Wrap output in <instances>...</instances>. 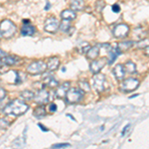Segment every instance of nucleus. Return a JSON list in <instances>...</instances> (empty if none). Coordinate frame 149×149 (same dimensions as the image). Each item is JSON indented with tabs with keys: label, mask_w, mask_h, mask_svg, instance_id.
I'll return each mask as SVG.
<instances>
[{
	"label": "nucleus",
	"mask_w": 149,
	"mask_h": 149,
	"mask_svg": "<svg viewBox=\"0 0 149 149\" xmlns=\"http://www.w3.org/2000/svg\"><path fill=\"white\" fill-rule=\"evenodd\" d=\"M29 107L21 100H13L8 102L3 109V113L6 115H13V116H19L25 113L28 110Z\"/></svg>",
	"instance_id": "obj_1"
},
{
	"label": "nucleus",
	"mask_w": 149,
	"mask_h": 149,
	"mask_svg": "<svg viewBox=\"0 0 149 149\" xmlns=\"http://www.w3.org/2000/svg\"><path fill=\"white\" fill-rule=\"evenodd\" d=\"M16 32V26L12 21L5 19L1 22L0 25V33H1V37L4 38H10L12 37Z\"/></svg>",
	"instance_id": "obj_2"
},
{
	"label": "nucleus",
	"mask_w": 149,
	"mask_h": 149,
	"mask_svg": "<svg viewBox=\"0 0 149 149\" xmlns=\"http://www.w3.org/2000/svg\"><path fill=\"white\" fill-rule=\"evenodd\" d=\"M84 91L81 88H72L69 90V92L66 95V100L69 103H77L80 100H81V98L84 97Z\"/></svg>",
	"instance_id": "obj_3"
},
{
	"label": "nucleus",
	"mask_w": 149,
	"mask_h": 149,
	"mask_svg": "<svg viewBox=\"0 0 149 149\" xmlns=\"http://www.w3.org/2000/svg\"><path fill=\"white\" fill-rule=\"evenodd\" d=\"M47 69L48 66L44 61H36L27 67V73L30 74H40L45 73Z\"/></svg>",
	"instance_id": "obj_4"
},
{
	"label": "nucleus",
	"mask_w": 149,
	"mask_h": 149,
	"mask_svg": "<svg viewBox=\"0 0 149 149\" xmlns=\"http://www.w3.org/2000/svg\"><path fill=\"white\" fill-rule=\"evenodd\" d=\"M139 81L134 78H128L123 80V81L119 86V90L123 93H130L138 88Z\"/></svg>",
	"instance_id": "obj_5"
},
{
	"label": "nucleus",
	"mask_w": 149,
	"mask_h": 149,
	"mask_svg": "<svg viewBox=\"0 0 149 149\" xmlns=\"http://www.w3.org/2000/svg\"><path fill=\"white\" fill-rule=\"evenodd\" d=\"M92 85L97 92H103L105 88V76L102 74H97L93 77Z\"/></svg>",
	"instance_id": "obj_6"
},
{
	"label": "nucleus",
	"mask_w": 149,
	"mask_h": 149,
	"mask_svg": "<svg viewBox=\"0 0 149 149\" xmlns=\"http://www.w3.org/2000/svg\"><path fill=\"white\" fill-rule=\"evenodd\" d=\"M107 63H109V59H107V58H100V59L93 60L90 66L91 72L95 74H98Z\"/></svg>",
	"instance_id": "obj_7"
},
{
	"label": "nucleus",
	"mask_w": 149,
	"mask_h": 149,
	"mask_svg": "<svg viewBox=\"0 0 149 149\" xmlns=\"http://www.w3.org/2000/svg\"><path fill=\"white\" fill-rule=\"evenodd\" d=\"M50 100H51V98H50V93L48 92V91L44 90V88L38 91V92L35 93L34 100L38 104H45V103L49 102Z\"/></svg>",
	"instance_id": "obj_8"
},
{
	"label": "nucleus",
	"mask_w": 149,
	"mask_h": 149,
	"mask_svg": "<svg viewBox=\"0 0 149 149\" xmlns=\"http://www.w3.org/2000/svg\"><path fill=\"white\" fill-rule=\"evenodd\" d=\"M59 28V21L55 17L47 18L44 22V29L45 31L49 33H55Z\"/></svg>",
	"instance_id": "obj_9"
},
{
	"label": "nucleus",
	"mask_w": 149,
	"mask_h": 149,
	"mask_svg": "<svg viewBox=\"0 0 149 149\" xmlns=\"http://www.w3.org/2000/svg\"><path fill=\"white\" fill-rule=\"evenodd\" d=\"M129 32V28L126 24H118L113 29V36L115 38H123L126 37Z\"/></svg>",
	"instance_id": "obj_10"
},
{
	"label": "nucleus",
	"mask_w": 149,
	"mask_h": 149,
	"mask_svg": "<svg viewBox=\"0 0 149 149\" xmlns=\"http://www.w3.org/2000/svg\"><path fill=\"white\" fill-rule=\"evenodd\" d=\"M59 86V83L56 79L54 78L51 74H48L44 78L43 80V86H48V88H55V86Z\"/></svg>",
	"instance_id": "obj_11"
},
{
	"label": "nucleus",
	"mask_w": 149,
	"mask_h": 149,
	"mask_svg": "<svg viewBox=\"0 0 149 149\" xmlns=\"http://www.w3.org/2000/svg\"><path fill=\"white\" fill-rule=\"evenodd\" d=\"M145 35H146V31L144 30L143 28L141 27H137L135 28L133 30V36H132V39H133L134 41H137V42H139V41L145 39Z\"/></svg>",
	"instance_id": "obj_12"
},
{
	"label": "nucleus",
	"mask_w": 149,
	"mask_h": 149,
	"mask_svg": "<svg viewBox=\"0 0 149 149\" xmlns=\"http://www.w3.org/2000/svg\"><path fill=\"white\" fill-rule=\"evenodd\" d=\"M112 72H113L114 77L116 79H118V80L123 79L124 76H125V68H124V67L120 64L116 65V66L113 68V70H112Z\"/></svg>",
	"instance_id": "obj_13"
},
{
	"label": "nucleus",
	"mask_w": 149,
	"mask_h": 149,
	"mask_svg": "<svg viewBox=\"0 0 149 149\" xmlns=\"http://www.w3.org/2000/svg\"><path fill=\"white\" fill-rule=\"evenodd\" d=\"M69 90H70V83L69 81H66V83L62 84V85L60 86L59 90L56 92V95L60 98H62L64 97H66V95H67V93L69 92Z\"/></svg>",
	"instance_id": "obj_14"
},
{
	"label": "nucleus",
	"mask_w": 149,
	"mask_h": 149,
	"mask_svg": "<svg viewBox=\"0 0 149 149\" xmlns=\"http://www.w3.org/2000/svg\"><path fill=\"white\" fill-rule=\"evenodd\" d=\"M100 51V45H95V46L92 47L88 50V52L86 53V57H88V59H91L93 61V60H95L98 57Z\"/></svg>",
	"instance_id": "obj_15"
},
{
	"label": "nucleus",
	"mask_w": 149,
	"mask_h": 149,
	"mask_svg": "<svg viewBox=\"0 0 149 149\" xmlns=\"http://www.w3.org/2000/svg\"><path fill=\"white\" fill-rule=\"evenodd\" d=\"M35 28L30 23H24V25L21 28V34L22 36H32L35 33Z\"/></svg>",
	"instance_id": "obj_16"
},
{
	"label": "nucleus",
	"mask_w": 149,
	"mask_h": 149,
	"mask_svg": "<svg viewBox=\"0 0 149 149\" xmlns=\"http://www.w3.org/2000/svg\"><path fill=\"white\" fill-rule=\"evenodd\" d=\"M70 6L74 11H81L85 7V2L84 0H71Z\"/></svg>",
	"instance_id": "obj_17"
},
{
	"label": "nucleus",
	"mask_w": 149,
	"mask_h": 149,
	"mask_svg": "<svg viewBox=\"0 0 149 149\" xmlns=\"http://www.w3.org/2000/svg\"><path fill=\"white\" fill-rule=\"evenodd\" d=\"M132 46H133V42L132 41H124V42H120L117 44L116 49L118 50L119 53H122L128 51Z\"/></svg>",
	"instance_id": "obj_18"
},
{
	"label": "nucleus",
	"mask_w": 149,
	"mask_h": 149,
	"mask_svg": "<svg viewBox=\"0 0 149 149\" xmlns=\"http://www.w3.org/2000/svg\"><path fill=\"white\" fill-rule=\"evenodd\" d=\"M47 66H48V70H50V71H56L60 66L59 58L58 57L50 58L49 61H48V63H47Z\"/></svg>",
	"instance_id": "obj_19"
},
{
	"label": "nucleus",
	"mask_w": 149,
	"mask_h": 149,
	"mask_svg": "<svg viewBox=\"0 0 149 149\" xmlns=\"http://www.w3.org/2000/svg\"><path fill=\"white\" fill-rule=\"evenodd\" d=\"M61 17L63 20H67V21H73L74 19H76L77 15L76 13L74 12V10H64L63 12L61 13Z\"/></svg>",
	"instance_id": "obj_20"
},
{
	"label": "nucleus",
	"mask_w": 149,
	"mask_h": 149,
	"mask_svg": "<svg viewBox=\"0 0 149 149\" xmlns=\"http://www.w3.org/2000/svg\"><path fill=\"white\" fill-rule=\"evenodd\" d=\"M18 62L17 57L15 56H5L1 58V65H6V66H12Z\"/></svg>",
	"instance_id": "obj_21"
},
{
	"label": "nucleus",
	"mask_w": 149,
	"mask_h": 149,
	"mask_svg": "<svg viewBox=\"0 0 149 149\" xmlns=\"http://www.w3.org/2000/svg\"><path fill=\"white\" fill-rule=\"evenodd\" d=\"M91 48H92V47L90 46V44H88V43L81 42V43H80V44L78 45V46H77V50H78V52L81 53V54H86Z\"/></svg>",
	"instance_id": "obj_22"
},
{
	"label": "nucleus",
	"mask_w": 149,
	"mask_h": 149,
	"mask_svg": "<svg viewBox=\"0 0 149 149\" xmlns=\"http://www.w3.org/2000/svg\"><path fill=\"white\" fill-rule=\"evenodd\" d=\"M33 114H34L36 117H38V118H41V117L45 116V115H46V109H45L44 104H41L39 107H36L34 109Z\"/></svg>",
	"instance_id": "obj_23"
},
{
	"label": "nucleus",
	"mask_w": 149,
	"mask_h": 149,
	"mask_svg": "<svg viewBox=\"0 0 149 149\" xmlns=\"http://www.w3.org/2000/svg\"><path fill=\"white\" fill-rule=\"evenodd\" d=\"M107 54H109V64H111L112 62H113L114 60L116 59V57L118 56L119 54H120V53L118 52V50H117L116 48H115V49L111 48Z\"/></svg>",
	"instance_id": "obj_24"
},
{
	"label": "nucleus",
	"mask_w": 149,
	"mask_h": 149,
	"mask_svg": "<svg viewBox=\"0 0 149 149\" xmlns=\"http://www.w3.org/2000/svg\"><path fill=\"white\" fill-rule=\"evenodd\" d=\"M124 68H125V71L127 73L129 74H133L136 72V67H135V64L131 61H128L126 62L125 65H124Z\"/></svg>",
	"instance_id": "obj_25"
},
{
	"label": "nucleus",
	"mask_w": 149,
	"mask_h": 149,
	"mask_svg": "<svg viewBox=\"0 0 149 149\" xmlns=\"http://www.w3.org/2000/svg\"><path fill=\"white\" fill-rule=\"evenodd\" d=\"M20 97L25 100H31L32 98H34L35 93H32L31 91H23V92L20 93Z\"/></svg>",
	"instance_id": "obj_26"
},
{
	"label": "nucleus",
	"mask_w": 149,
	"mask_h": 149,
	"mask_svg": "<svg viewBox=\"0 0 149 149\" xmlns=\"http://www.w3.org/2000/svg\"><path fill=\"white\" fill-rule=\"evenodd\" d=\"M72 28L71 24H70V21L67 20H63L60 24V29H61L63 32H69V30Z\"/></svg>",
	"instance_id": "obj_27"
},
{
	"label": "nucleus",
	"mask_w": 149,
	"mask_h": 149,
	"mask_svg": "<svg viewBox=\"0 0 149 149\" xmlns=\"http://www.w3.org/2000/svg\"><path fill=\"white\" fill-rule=\"evenodd\" d=\"M149 46V39H143L141 41H139V42L137 43V47L139 48V49H146Z\"/></svg>",
	"instance_id": "obj_28"
},
{
	"label": "nucleus",
	"mask_w": 149,
	"mask_h": 149,
	"mask_svg": "<svg viewBox=\"0 0 149 149\" xmlns=\"http://www.w3.org/2000/svg\"><path fill=\"white\" fill-rule=\"evenodd\" d=\"M80 88L84 92H90V90H91V86L88 85V83H86V81H80Z\"/></svg>",
	"instance_id": "obj_29"
},
{
	"label": "nucleus",
	"mask_w": 149,
	"mask_h": 149,
	"mask_svg": "<svg viewBox=\"0 0 149 149\" xmlns=\"http://www.w3.org/2000/svg\"><path fill=\"white\" fill-rule=\"evenodd\" d=\"M70 144L69 143H59V144H55L52 146L53 149H62V148H67L69 147Z\"/></svg>",
	"instance_id": "obj_30"
},
{
	"label": "nucleus",
	"mask_w": 149,
	"mask_h": 149,
	"mask_svg": "<svg viewBox=\"0 0 149 149\" xmlns=\"http://www.w3.org/2000/svg\"><path fill=\"white\" fill-rule=\"evenodd\" d=\"M104 1L103 0H98V1H97V5H95V7H97V10L98 12H100L103 9V7H104Z\"/></svg>",
	"instance_id": "obj_31"
},
{
	"label": "nucleus",
	"mask_w": 149,
	"mask_h": 149,
	"mask_svg": "<svg viewBox=\"0 0 149 149\" xmlns=\"http://www.w3.org/2000/svg\"><path fill=\"white\" fill-rule=\"evenodd\" d=\"M112 11H113L114 13H118V12L120 11V6H119L118 4H113V5H112Z\"/></svg>",
	"instance_id": "obj_32"
},
{
	"label": "nucleus",
	"mask_w": 149,
	"mask_h": 149,
	"mask_svg": "<svg viewBox=\"0 0 149 149\" xmlns=\"http://www.w3.org/2000/svg\"><path fill=\"white\" fill-rule=\"evenodd\" d=\"M0 92H1V95H0V100H1V102H2V100H4V97H5V95H6V91L4 90L3 88H1Z\"/></svg>",
	"instance_id": "obj_33"
},
{
	"label": "nucleus",
	"mask_w": 149,
	"mask_h": 149,
	"mask_svg": "<svg viewBox=\"0 0 149 149\" xmlns=\"http://www.w3.org/2000/svg\"><path fill=\"white\" fill-rule=\"evenodd\" d=\"M50 110H51L52 112H55L57 110V105L55 104V103H51V104H50Z\"/></svg>",
	"instance_id": "obj_34"
},
{
	"label": "nucleus",
	"mask_w": 149,
	"mask_h": 149,
	"mask_svg": "<svg viewBox=\"0 0 149 149\" xmlns=\"http://www.w3.org/2000/svg\"><path fill=\"white\" fill-rule=\"evenodd\" d=\"M129 126H130V125H129V124H127V125L125 126V128L123 129V131H122V133H121L122 135H124V134H125V132H126V130H127V128H128Z\"/></svg>",
	"instance_id": "obj_35"
},
{
	"label": "nucleus",
	"mask_w": 149,
	"mask_h": 149,
	"mask_svg": "<svg viewBox=\"0 0 149 149\" xmlns=\"http://www.w3.org/2000/svg\"><path fill=\"white\" fill-rule=\"evenodd\" d=\"M39 126L41 127V129H42L43 131H48V129H47V128H46V127H45V126H43L42 124H39Z\"/></svg>",
	"instance_id": "obj_36"
},
{
	"label": "nucleus",
	"mask_w": 149,
	"mask_h": 149,
	"mask_svg": "<svg viewBox=\"0 0 149 149\" xmlns=\"http://www.w3.org/2000/svg\"><path fill=\"white\" fill-rule=\"evenodd\" d=\"M145 54L147 55V56H149V46L145 49Z\"/></svg>",
	"instance_id": "obj_37"
},
{
	"label": "nucleus",
	"mask_w": 149,
	"mask_h": 149,
	"mask_svg": "<svg viewBox=\"0 0 149 149\" xmlns=\"http://www.w3.org/2000/svg\"><path fill=\"white\" fill-rule=\"evenodd\" d=\"M50 6H51V5H50V3H49V2H47V5H46V7H45V10H48V9L50 8Z\"/></svg>",
	"instance_id": "obj_38"
}]
</instances>
